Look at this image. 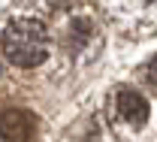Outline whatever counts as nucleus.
<instances>
[{
	"label": "nucleus",
	"instance_id": "nucleus-2",
	"mask_svg": "<svg viewBox=\"0 0 157 142\" xmlns=\"http://www.w3.org/2000/svg\"><path fill=\"white\" fill-rule=\"evenodd\" d=\"M109 115L112 121L127 124V127H142L148 121V103L142 94L130 91V88H115L109 97Z\"/></svg>",
	"mask_w": 157,
	"mask_h": 142
},
{
	"label": "nucleus",
	"instance_id": "nucleus-4",
	"mask_svg": "<svg viewBox=\"0 0 157 142\" xmlns=\"http://www.w3.org/2000/svg\"><path fill=\"white\" fill-rule=\"evenodd\" d=\"M67 3H70V0H45V9H52V12H55V9H63Z\"/></svg>",
	"mask_w": 157,
	"mask_h": 142
},
{
	"label": "nucleus",
	"instance_id": "nucleus-3",
	"mask_svg": "<svg viewBox=\"0 0 157 142\" xmlns=\"http://www.w3.org/2000/svg\"><path fill=\"white\" fill-rule=\"evenodd\" d=\"M36 133V118L27 109H0V139L3 142H30Z\"/></svg>",
	"mask_w": 157,
	"mask_h": 142
},
{
	"label": "nucleus",
	"instance_id": "nucleus-1",
	"mask_svg": "<svg viewBox=\"0 0 157 142\" xmlns=\"http://www.w3.org/2000/svg\"><path fill=\"white\" fill-rule=\"evenodd\" d=\"M0 52L15 67H39L48 58V30L36 18H15L0 33Z\"/></svg>",
	"mask_w": 157,
	"mask_h": 142
}]
</instances>
